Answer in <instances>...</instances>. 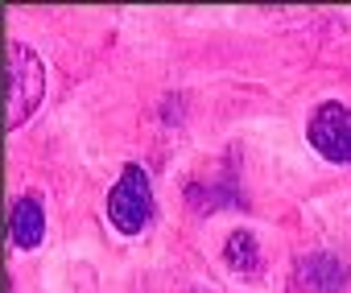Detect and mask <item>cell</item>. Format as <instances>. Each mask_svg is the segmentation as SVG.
Instances as JSON below:
<instances>
[{"label": "cell", "mask_w": 351, "mask_h": 293, "mask_svg": "<svg viewBox=\"0 0 351 293\" xmlns=\"http://www.w3.org/2000/svg\"><path fill=\"white\" fill-rule=\"evenodd\" d=\"M46 79H42V62L25 42L9 46V128L25 124L29 112L42 103Z\"/></svg>", "instance_id": "cell-1"}, {"label": "cell", "mask_w": 351, "mask_h": 293, "mask_svg": "<svg viewBox=\"0 0 351 293\" xmlns=\"http://www.w3.org/2000/svg\"><path fill=\"white\" fill-rule=\"evenodd\" d=\"M149 215H153V190H149V178H145L141 166H128V170L120 174V182L112 186V194H108V219H112L116 231L136 235V231H145Z\"/></svg>", "instance_id": "cell-2"}, {"label": "cell", "mask_w": 351, "mask_h": 293, "mask_svg": "<svg viewBox=\"0 0 351 293\" xmlns=\"http://www.w3.org/2000/svg\"><path fill=\"white\" fill-rule=\"evenodd\" d=\"M310 144L339 166H351V107L347 103H318L310 116Z\"/></svg>", "instance_id": "cell-3"}, {"label": "cell", "mask_w": 351, "mask_h": 293, "mask_svg": "<svg viewBox=\"0 0 351 293\" xmlns=\"http://www.w3.org/2000/svg\"><path fill=\"white\" fill-rule=\"evenodd\" d=\"M343 281H347L343 260H335V256H326V252L306 256V260L298 264V285H302L306 293H339Z\"/></svg>", "instance_id": "cell-4"}, {"label": "cell", "mask_w": 351, "mask_h": 293, "mask_svg": "<svg viewBox=\"0 0 351 293\" xmlns=\"http://www.w3.org/2000/svg\"><path fill=\"white\" fill-rule=\"evenodd\" d=\"M9 235L17 248H38L42 235H46V215H42V203L38 199H17L13 207V219H9Z\"/></svg>", "instance_id": "cell-5"}, {"label": "cell", "mask_w": 351, "mask_h": 293, "mask_svg": "<svg viewBox=\"0 0 351 293\" xmlns=\"http://www.w3.org/2000/svg\"><path fill=\"white\" fill-rule=\"evenodd\" d=\"M256 256H261V248H256V235L252 231H236L228 240V248H223V260L232 268H240V272H252L256 268Z\"/></svg>", "instance_id": "cell-6"}]
</instances>
